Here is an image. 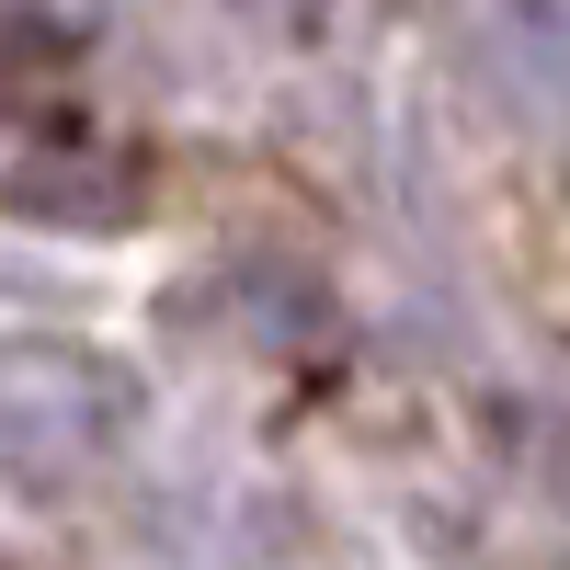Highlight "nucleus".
<instances>
[{"label": "nucleus", "instance_id": "1", "mask_svg": "<svg viewBox=\"0 0 570 570\" xmlns=\"http://www.w3.org/2000/svg\"><path fill=\"white\" fill-rule=\"evenodd\" d=\"M376 104L422 240L570 389V0H376Z\"/></svg>", "mask_w": 570, "mask_h": 570}]
</instances>
